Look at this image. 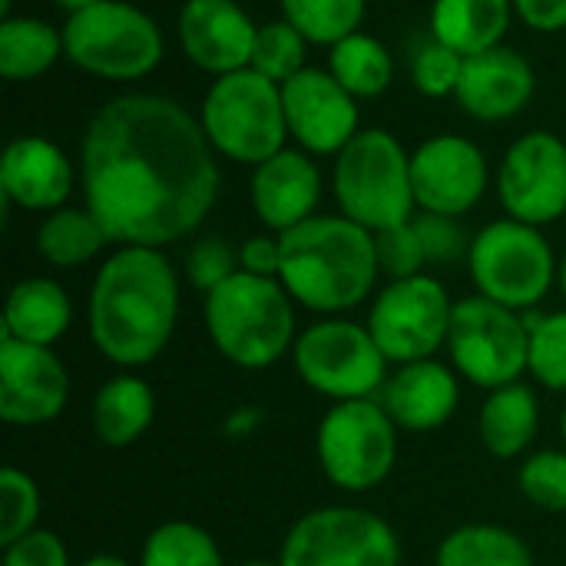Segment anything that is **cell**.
<instances>
[{"label": "cell", "instance_id": "cell-39", "mask_svg": "<svg viewBox=\"0 0 566 566\" xmlns=\"http://www.w3.org/2000/svg\"><path fill=\"white\" fill-rule=\"evenodd\" d=\"M375 252H378V269H381V275H388V282L421 275L424 265H428V255H424L421 235L415 229V219L375 232Z\"/></svg>", "mask_w": 566, "mask_h": 566}, {"label": "cell", "instance_id": "cell-7", "mask_svg": "<svg viewBox=\"0 0 566 566\" xmlns=\"http://www.w3.org/2000/svg\"><path fill=\"white\" fill-rule=\"evenodd\" d=\"M60 30L66 60L103 83H139L153 76L166 56L159 23L126 0H103L70 13Z\"/></svg>", "mask_w": 566, "mask_h": 566}, {"label": "cell", "instance_id": "cell-8", "mask_svg": "<svg viewBox=\"0 0 566 566\" xmlns=\"http://www.w3.org/2000/svg\"><path fill=\"white\" fill-rule=\"evenodd\" d=\"M557 255L544 229L517 222L511 216L488 222L468 252V275L478 295L514 308H537L557 285Z\"/></svg>", "mask_w": 566, "mask_h": 566}, {"label": "cell", "instance_id": "cell-13", "mask_svg": "<svg viewBox=\"0 0 566 566\" xmlns=\"http://www.w3.org/2000/svg\"><path fill=\"white\" fill-rule=\"evenodd\" d=\"M454 318L451 292L434 275L388 282L368 308V332L391 365L424 361L448 348Z\"/></svg>", "mask_w": 566, "mask_h": 566}, {"label": "cell", "instance_id": "cell-1", "mask_svg": "<svg viewBox=\"0 0 566 566\" xmlns=\"http://www.w3.org/2000/svg\"><path fill=\"white\" fill-rule=\"evenodd\" d=\"M219 186V156L199 116L166 93L113 96L83 129V206L113 245L166 249L192 235L216 209Z\"/></svg>", "mask_w": 566, "mask_h": 566}, {"label": "cell", "instance_id": "cell-49", "mask_svg": "<svg viewBox=\"0 0 566 566\" xmlns=\"http://www.w3.org/2000/svg\"><path fill=\"white\" fill-rule=\"evenodd\" d=\"M560 434H564V444H566V405H564V415H560Z\"/></svg>", "mask_w": 566, "mask_h": 566}, {"label": "cell", "instance_id": "cell-37", "mask_svg": "<svg viewBox=\"0 0 566 566\" xmlns=\"http://www.w3.org/2000/svg\"><path fill=\"white\" fill-rule=\"evenodd\" d=\"M461 70H464V56L434 36L418 43L411 53V86L428 99L454 96L461 83Z\"/></svg>", "mask_w": 566, "mask_h": 566}, {"label": "cell", "instance_id": "cell-17", "mask_svg": "<svg viewBox=\"0 0 566 566\" xmlns=\"http://www.w3.org/2000/svg\"><path fill=\"white\" fill-rule=\"evenodd\" d=\"M70 371L53 348L0 335V418L13 428H40L63 415Z\"/></svg>", "mask_w": 566, "mask_h": 566}, {"label": "cell", "instance_id": "cell-21", "mask_svg": "<svg viewBox=\"0 0 566 566\" xmlns=\"http://www.w3.org/2000/svg\"><path fill=\"white\" fill-rule=\"evenodd\" d=\"M537 93V73L531 60L501 43L478 56H464L461 83H458V106L478 123H507L527 109Z\"/></svg>", "mask_w": 566, "mask_h": 566}, {"label": "cell", "instance_id": "cell-20", "mask_svg": "<svg viewBox=\"0 0 566 566\" xmlns=\"http://www.w3.org/2000/svg\"><path fill=\"white\" fill-rule=\"evenodd\" d=\"M325 176L315 156L298 146H285L272 159L259 163L249 179V202L265 232L285 235L289 229L318 216Z\"/></svg>", "mask_w": 566, "mask_h": 566}, {"label": "cell", "instance_id": "cell-40", "mask_svg": "<svg viewBox=\"0 0 566 566\" xmlns=\"http://www.w3.org/2000/svg\"><path fill=\"white\" fill-rule=\"evenodd\" d=\"M415 229L421 235L428 265H451V262H468L471 239L454 216H438V212H418Z\"/></svg>", "mask_w": 566, "mask_h": 566}, {"label": "cell", "instance_id": "cell-2", "mask_svg": "<svg viewBox=\"0 0 566 566\" xmlns=\"http://www.w3.org/2000/svg\"><path fill=\"white\" fill-rule=\"evenodd\" d=\"M179 272L163 249L116 245L96 269L86 298L93 348L116 368L153 365L179 322Z\"/></svg>", "mask_w": 566, "mask_h": 566}, {"label": "cell", "instance_id": "cell-28", "mask_svg": "<svg viewBox=\"0 0 566 566\" xmlns=\"http://www.w3.org/2000/svg\"><path fill=\"white\" fill-rule=\"evenodd\" d=\"M36 255L53 269H80L103 255L109 242L106 229L86 206H63L46 212L36 226Z\"/></svg>", "mask_w": 566, "mask_h": 566}, {"label": "cell", "instance_id": "cell-35", "mask_svg": "<svg viewBox=\"0 0 566 566\" xmlns=\"http://www.w3.org/2000/svg\"><path fill=\"white\" fill-rule=\"evenodd\" d=\"M517 488L534 507L566 514V451H531L517 468Z\"/></svg>", "mask_w": 566, "mask_h": 566}, {"label": "cell", "instance_id": "cell-18", "mask_svg": "<svg viewBox=\"0 0 566 566\" xmlns=\"http://www.w3.org/2000/svg\"><path fill=\"white\" fill-rule=\"evenodd\" d=\"M176 36L182 56L216 80L252 63L259 23L239 0H182Z\"/></svg>", "mask_w": 566, "mask_h": 566}, {"label": "cell", "instance_id": "cell-14", "mask_svg": "<svg viewBox=\"0 0 566 566\" xmlns=\"http://www.w3.org/2000/svg\"><path fill=\"white\" fill-rule=\"evenodd\" d=\"M504 216L527 226H551L566 216V143L551 129L517 136L494 176Z\"/></svg>", "mask_w": 566, "mask_h": 566}, {"label": "cell", "instance_id": "cell-4", "mask_svg": "<svg viewBox=\"0 0 566 566\" xmlns=\"http://www.w3.org/2000/svg\"><path fill=\"white\" fill-rule=\"evenodd\" d=\"M212 348L242 371H265L292 355L298 338L295 302L279 279L235 272L202 298Z\"/></svg>", "mask_w": 566, "mask_h": 566}, {"label": "cell", "instance_id": "cell-19", "mask_svg": "<svg viewBox=\"0 0 566 566\" xmlns=\"http://www.w3.org/2000/svg\"><path fill=\"white\" fill-rule=\"evenodd\" d=\"M80 182L76 163L66 149L46 136H17L0 156V196L7 206L23 212H56L70 206V196Z\"/></svg>", "mask_w": 566, "mask_h": 566}, {"label": "cell", "instance_id": "cell-25", "mask_svg": "<svg viewBox=\"0 0 566 566\" xmlns=\"http://www.w3.org/2000/svg\"><path fill=\"white\" fill-rule=\"evenodd\" d=\"M156 421V391L146 378L123 371L103 381L90 405V424L99 444L129 448Z\"/></svg>", "mask_w": 566, "mask_h": 566}, {"label": "cell", "instance_id": "cell-22", "mask_svg": "<svg viewBox=\"0 0 566 566\" xmlns=\"http://www.w3.org/2000/svg\"><path fill=\"white\" fill-rule=\"evenodd\" d=\"M378 401L398 431L428 434L454 418L461 405V375L438 358L395 365Z\"/></svg>", "mask_w": 566, "mask_h": 566}, {"label": "cell", "instance_id": "cell-30", "mask_svg": "<svg viewBox=\"0 0 566 566\" xmlns=\"http://www.w3.org/2000/svg\"><path fill=\"white\" fill-rule=\"evenodd\" d=\"M434 566H534V554L507 527L464 524L438 544Z\"/></svg>", "mask_w": 566, "mask_h": 566}, {"label": "cell", "instance_id": "cell-48", "mask_svg": "<svg viewBox=\"0 0 566 566\" xmlns=\"http://www.w3.org/2000/svg\"><path fill=\"white\" fill-rule=\"evenodd\" d=\"M239 566H282L279 560H245V564Z\"/></svg>", "mask_w": 566, "mask_h": 566}, {"label": "cell", "instance_id": "cell-5", "mask_svg": "<svg viewBox=\"0 0 566 566\" xmlns=\"http://www.w3.org/2000/svg\"><path fill=\"white\" fill-rule=\"evenodd\" d=\"M332 196L345 219L381 232L418 216L411 153L381 126L361 129L332 163Z\"/></svg>", "mask_w": 566, "mask_h": 566}, {"label": "cell", "instance_id": "cell-12", "mask_svg": "<svg viewBox=\"0 0 566 566\" xmlns=\"http://www.w3.org/2000/svg\"><path fill=\"white\" fill-rule=\"evenodd\" d=\"M282 566H401L395 527L365 507H318L302 514L279 551Z\"/></svg>", "mask_w": 566, "mask_h": 566}, {"label": "cell", "instance_id": "cell-11", "mask_svg": "<svg viewBox=\"0 0 566 566\" xmlns=\"http://www.w3.org/2000/svg\"><path fill=\"white\" fill-rule=\"evenodd\" d=\"M451 368L474 388L494 391L524 381L531 371V325L524 312L504 308L484 295L454 302L448 335Z\"/></svg>", "mask_w": 566, "mask_h": 566}, {"label": "cell", "instance_id": "cell-9", "mask_svg": "<svg viewBox=\"0 0 566 566\" xmlns=\"http://www.w3.org/2000/svg\"><path fill=\"white\" fill-rule=\"evenodd\" d=\"M292 365L302 385L328 401L378 398L391 375V361L371 338L368 325L345 315H328L302 328L292 348Z\"/></svg>", "mask_w": 566, "mask_h": 566}, {"label": "cell", "instance_id": "cell-31", "mask_svg": "<svg viewBox=\"0 0 566 566\" xmlns=\"http://www.w3.org/2000/svg\"><path fill=\"white\" fill-rule=\"evenodd\" d=\"M136 566H226L216 537L189 521H166L143 541Z\"/></svg>", "mask_w": 566, "mask_h": 566}, {"label": "cell", "instance_id": "cell-34", "mask_svg": "<svg viewBox=\"0 0 566 566\" xmlns=\"http://www.w3.org/2000/svg\"><path fill=\"white\" fill-rule=\"evenodd\" d=\"M531 325V375L547 391L566 395V308L527 315Z\"/></svg>", "mask_w": 566, "mask_h": 566}, {"label": "cell", "instance_id": "cell-10", "mask_svg": "<svg viewBox=\"0 0 566 566\" xmlns=\"http://www.w3.org/2000/svg\"><path fill=\"white\" fill-rule=\"evenodd\" d=\"M318 468L345 494L381 488L398 464V424L378 398L335 401L315 431Z\"/></svg>", "mask_w": 566, "mask_h": 566}, {"label": "cell", "instance_id": "cell-26", "mask_svg": "<svg viewBox=\"0 0 566 566\" xmlns=\"http://www.w3.org/2000/svg\"><path fill=\"white\" fill-rule=\"evenodd\" d=\"M514 0H431V36L461 56H478L504 43L514 23Z\"/></svg>", "mask_w": 566, "mask_h": 566}, {"label": "cell", "instance_id": "cell-45", "mask_svg": "<svg viewBox=\"0 0 566 566\" xmlns=\"http://www.w3.org/2000/svg\"><path fill=\"white\" fill-rule=\"evenodd\" d=\"M76 566H133V564H129V560H123V557H116V554H93V557L80 560Z\"/></svg>", "mask_w": 566, "mask_h": 566}, {"label": "cell", "instance_id": "cell-46", "mask_svg": "<svg viewBox=\"0 0 566 566\" xmlns=\"http://www.w3.org/2000/svg\"><path fill=\"white\" fill-rule=\"evenodd\" d=\"M66 17L70 13H80V10H90V7H96V3H103V0H53Z\"/></svg>", "mask_w": 566, "mask_h": 566}, {"label": "cell", "instance_id": "cell-27", "mask_svg": "<svg viewBox=\"0 0 566 566\" xmlns=\"http://www.w3.org/2000/svg\"><path fill=\"white\" fill-rule=\"evenodd\" d=\"M60 60H66L63 30L27 13H10L0 20V76L7 83H33Z\"/></svg>", "mask_w": 566, "mask_h": 566}, {"label": "cell", "instance_id": "cell-16", "mask_svg": "<svg viewBox=\"0 0 566 566\" xmlns=\"http://www.w3.org/2000/svg\"><path fill=\"white\" fill-rule=\"evenodd\" d=\"M282 106L289 139L315 159H335L361 133L358 99L328 73V66H305L282 83Z\"/></svg>", "mask_w": 566, "mask_h": 566}, {"label": "cell", "instance_id": "cell-3", "mask_svg": "<svg viewBox=\"0 0 566 566\" xmlns=\"http://www.w3.org/2000/svg\"><path fill=\"white\" fill-rule=\"evenodd\" d=\"M381 279L375 232L335 216H312L282 235L279 282L315 315H345L371 298Z\"/></svg>", "mask_w": 566, "mask_h": 566}, {"label": "cell", "instance_id": "cell-47", "mask_svg": "<svg viewBox=\"0 0 566 566\" xmlns=\"http://www.w3.org/2000/svg\"><path fill=\"white\" fill-rule=\"evenodd\" d=\"M557 289H560V295H564L566 302V255L560 259V269H557Z\"/></svg>", "mask_w": 566, "mask_h": 566}, {"label": "cell", "instance_id": "cell-32", "mask_svg": "<svg viewBox=\"0 0 566 566\" xmlns=\"http://www.w3.org/2000/svg\"><path fill=\"white\" fill-rule=\"evenodd\" d=\"M282 17L315 46H335L361 30L368 0H279Z\"/></svg>", "mask_w": 566, "mask_h": 566}, {"label": "cell", "instance_id": "cell-29", "mask_svg": "<svg viewBox=\"0 0 566 566\" xmlns=\"http://www.w3.org/2000/svg\"><path fill=\"white\" fill-rule=\"evenodd\" d=\"M328 73L361 103L388 93L395 83V53L385 40L358 30L328 46Z\"/></svg>", "mask_w": 566, "mask_h": 566}, {"label": "cell", "instance_id": "cell-44", "mask_svg": "<svg viewBox=\"0 0 566 566\" xmlns=\"http://www.w3.org/2000/svg\"><path fill=\"white\" fill-rule=\"evenodd\" d=\"M262 421H265L262 408H255V405H242V408H235V411L226 418L222 434H226V438H232V441H242V438H252V434L262 428Z\"/></svg>", "mask_w": 566, "mask_h": 566}, {"label": "cell", "instance_id": "cell-36", "mask_svg": "<svg viewBox=\"0 0 566 566\" xmlns=\"http://www.w3.org/2000/svg\"><path fill=\"white\" fill-rule=\"evenodd\" d=\"M40 511H43V497H40L36 481L20 468H3L0 471V547L36 531Z\"/></svg>", "mask_w": 566, "mask_h": 566}, {"label": "cell", "instance_id": "cell-33", "mask_svg": "<svg viewBox=\"0 0 566 566\" xmlns=\"http://www.w3.org/2000/svg\"><path fill=\"white\" fill-rule=\"evenodd\" d=\"M308 40L302 30H295L285 17L259 23V36L252 46V70L269 76L272 83H289L295 73L308 66Z\"/></svg>", "mask_w": 566, "mask_h": 566}, {"label": "cell", "instance_id": "cell-23", "mask_svg": "<svg viewBox=\"0 0 566 566\" xmlns=\"http://www.w3.org/2000/svg\"><path fill=\"white\" fill-rule=\"evenodd\" d=\"M73 325V302L56 279L30 275L20 279L3 302V332L7 338L53 348Z\"/></svg>", "mask_w": 566, "mask_h": 566}, {"label": "cell", "instance_id": "cell-43", "mask_svg": "<svg viewBox=\"0 0 566 566\" xmlns=\"http://www.w3.org/2000/svg\"><path fill=\"white\" fill-rule=\"evenodd\" d=\"M514 13L537 33L566 30V0H514Z\"/></svg>", "mask_w": 566, "mask_h": 566}, {"label": "cell", "instance_id": "cell-6", "mask_svg": "<svg viewBox=\"0 0 566 566\" xmlns=\"http://www.w3.org/2000/svg\"><path fill=\"white\" fill-rule=\"evenodd\" d=\"M196 116L216 156L249 169L289 146L282 86L252 66L216 76Z\"/></svg>", "mask_w": 566, "mask_h": 566}, {"label": "cell", "instance_id": "cell-42", "mask_svg": "<svg viewBox=\"0 0 566 566\" xmlns=\"http://www.w3.org/2000/svg\"><path fill=\"white\" fill-rule=\"evenodd\" d=\"M239 269L249 275L279 279V272H282V235H275V232L249 235L239 245Z\"/></svg>", "mask_w": 566, "mask_h": 566}, {"label": "cell", "instance_id": "cell-41", "mask_svg": "<svg viewBox=\"0 0 566 566\" xmlns=\"http://www.w3.org/2000/svg\"><path fill=\"white\" fill-rule=\"evenodd\" d=\"M0 566H73L70 564V551L63 544L60 534L53 531H30L20 541L3 547V564Z\"/></svg>", "mask_w": 566, "mask_h": 566}, {"label": "cell", "instance_id": "cell-15", "mask_svg": "<svg viewBox=\"0 0 566 566\" xmlns=\"http://www.w3.org/2000/svg\"><path fill=\"white\" fill-rule=\"evenodd\" d=\"M411 186L418 212L464 219L488 196L491 166L474 139L438 133L411 153Z\"/></svg>", "mask_w": 566, "mask_h": 566}, {"label": "cell", "instance_id": "cell-38", "mask_svg": "<svg viewBox=\"0 0 566 566\" xmlns=\"http://www.w3.org/2000/svg\"><path fill=\"white\" fill-rule=\"evenodd\" d=\"M239 269V249L222 235H202L186 252V279L196 292L209 295L222 282H229Z\"/></svg>", "mask_w": 566, "mask_h": 566}, {"label": "cell", "instance_id": "cell-24", "mask_svg": "<svg viewBox=\"0 0 566 566\" xmlns=\"http://www.w3.org/2000/svg\"><path fill=\"white\" fill-rule=\"evenodd\" d=\"M541 431V401L527 381H514L488 391L478 411V438L497 461L527 458Z\"/></svg>", "mask_w": 566, "mask_h": 566}]
</instances>
